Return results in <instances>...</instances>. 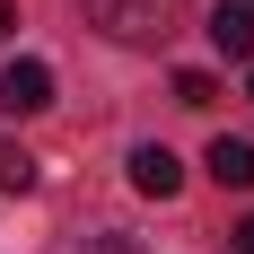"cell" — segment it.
<instances>
[{"mask_svg": "<svg viewBox=\"0 0 254 254\" xmlns=\"http://www.w3.org/2000/svg\"><path fill=\"white\" fill-rule=\"evenodd\" d=\"M88 26H105L114 44H167L184 26V0H79Z\"/></svg>", "mask_w": 254, "mask_h": 254, "instance_id": "obj_1", "label": "cell"}, {"mask_svg": "<svg viewBox=\"0 0 254 254\" xmlns=\"http://www.w3.org/2000/svg\"><path fill=\"white\" fill-rule=\"evenodd\" d=\"M0 105H9V114H44L53 105V70L44 62H9V70H0Z\"/></svg>", "mask_w": 254, "mask_h": 254, "instance_id": "obj_2", "label": "cell"}, {"mask_svg": "<svg viewBox=\"0 0 254 254\" xmlns=\"http://www.w3.org/2000/svg\"><path fill=\"white\" fill-rule=\"evenodd\" d=\"M131 184H140L149 202H167V193L184 184V167H176V149H167V140H140V149H131Z\"/></svg>", "mask_w": 254, "mask_h": 254, "instance_id": "obj_3", "label": "cell"}, {"mask_svg": "<svg viewBox=\"0 0 254 254\" xmlns=\"http://www.w3.org/2000/svg\"><path fill=\"white\" fill-rule=\"evenodd\" d=\"M210 44L228 53V62H254V9L246 0H219L210 9Z\"/></svg>", "mask_w": 254, "mask_h": 254, "instance_id": "obj_4", "label": "cell"}, {"mask_svg": "<svg viewBox=\"0 0 254 254\" xmlns=\"http://www.w3.org/2000/svg\"><path fill=\"white\" fill-rule=\"evenodd\" d=\"M202 167H210L219 184H228V193H246V184H254V140H237V131H219Z\"/></svg>", "mask_w": 254, "mask_h": 254, "instance_id": "obj_5", "label": "cell"}, {"mask_svg": "<svg viewBox=\"0 0 254 254\" xmlns=\"http://www.w3.org/2000/svg\"><path fill=\"white\" fill-rule=\"evenodd\" d=\"M26 184H35V158L0 140V202H9V193H26Z\"/></svg>", "mask_w": 254, "mask_h": 254, "instance_id": "obj_6", "label": "cell"}, {"mask_svg": "<svg viewBox=\"0 0 254 254\" xmlns=\"http://www.w3.org/2000/svg\"><path fill=\"white\" fill-rule=\"evenodd\" d=\"M210 97H219L210 70H176V105H210Z\"/></svg>", "mask_w": 254, "mask_h": 254, "instance_id": "obj_7", "label": "cell"}, {"mask_svg": "<svg viewBox=\"0 0 254 254\" xmlns=\"http://www.w3.org/2000/svg\"><path fill=\"white\" fill-rule=\"evenodd\" d=\"M79 254H131V246H123V237H88Z\"/></svg>", "mask_w": 254, "mask_h": 254, "instance_id": "obj_8", "label": "cell"}, {"mask_svg": "<svg viewBox=\"0 0 254 254\" xmlns=\"http://www.w3.org/2000/svg\"><path fill=\"white\" fill-rule=\"evenodd\" d=\"M237 254H254V219H237Z\"/></svg>", "mask_w": 254, "mask_h": 254, "instance_id": "obj_9", "label": "cell"}, {"mask_svg": "<svg viewBox=\"0 0 254 254\" xmlns=\"http://www.w3.org/2000/svg\"><path fill=\"white\" fill-rule=\"evenodd\" d=\"M9 26H18V0H0V35H9Z\"/></svg>", "mask_w": 254, "mask_h": 254, "instance_id": "obj_10", "label": "cell"}, {"mask_svg": "<svg viewBox=\"0 0 254 254\" xmlns=\"http://www.w3.org/2000/svg\"><path fill=\"white\" fill-rule=\"evenodd\" d=\"M246 97H254V62H246Z\"/></svg>", "mask_w": 254, "mask_h": 254, "instance_id": "obj_11", "label": "cell"}, {"mask_svg": "<svg viewBox=\"0 0 254 254\" xmlns=\"http://www.w3.org/2000/svg\"><path fill=\"white\" fill-rule=\"evenodd\" d=\"M246 9H254V0H246Z\"/></svg>", "mask_w": 254, "mask_h": 254, "instance_id": "obj_12", "label": "cell"}]
</instances>
